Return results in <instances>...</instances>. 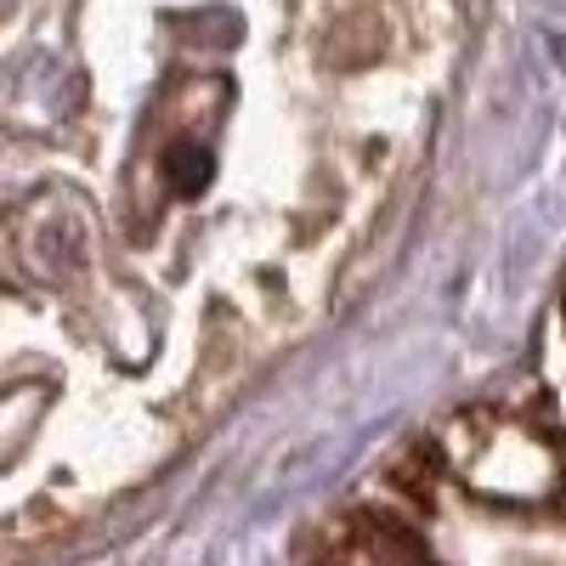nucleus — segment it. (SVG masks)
<instances>
[{
  "label": "nucleus",
  "mask_w": 566,
  "mask_h": 566,
  "mask_svg": "<svg viewBox=\"0 0 566 566\" xmlns=\"http://www.w3.org/2000/svg\"><path fill=\"white\" fill-rule=\"evenodd\" d=\"M442 476H453V464H448V442H413L391 470H386V488L408 504H431Z\"/></svg>",
  "instance_id": "f257e3e1"
}]
</instances>
